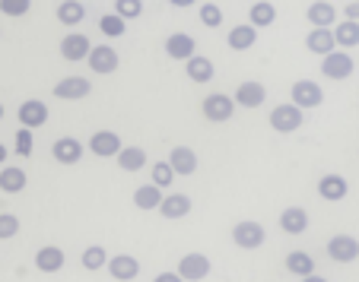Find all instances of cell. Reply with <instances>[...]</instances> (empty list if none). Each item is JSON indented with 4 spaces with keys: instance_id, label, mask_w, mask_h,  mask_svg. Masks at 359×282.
Instances as JSON below:
<instances>
[{
    "instance_id": "cell-4",
    "label": "cell",
    "mask_w": 359,
    "mask_h": 282,
    "mask_svg": "<svg viewBox=\"0 0 359 282\" xmlns=\"http://www.w3.org/2000/svg\"><path fill=\"white\" fill-rule=\"evenodd\" d=\"M210 269H213V263H210V257L207 254H184L182 260H178V269L175 273L182 276L184 282H201V279H207L210 276Z\"/></svg>"
},
{
    "instance_id": "cell-6",
    "label": "cell",
    "mask_w": 359,
    "mask_h": 282,
    "mask_svg": "<svg viewBox=\"0 0 359 282\" xmlns=\"http://www.w3.org/2000/svg\"><path fill=\"white\" fill-rule=\"evenodd\" d=\"M86 64L93 67V73H102L109 76L118 70V64H121V57H118V51L111 45H93V51H89Z\"/></svg>"
},
{
    "instance_id": "cell-38",
    "label": "cell",
    "mask_w": 359,
    "mask_h": 282,
    "mask_svg": "<svg viewBox=\"0 0 359 282\" xmlns=\"http://www.w3.org/2000/svg\"><path fill=\"white\" fill-rule=\"evenodd\" d=\"M20 235V219L13 213H0V241Z\"/></svg>"
},
{
    "instance_id": "cell-22",
    "label": "cell",
    "mask_w": 359,
    "mask_h": 282,
    "mask_svg": "<svg viewBox=\"0 0 359 282\" xmlns=\"http://www.w3.org/2000/svg\"><path fill=\"white\" fill-rule=\"evenodd\" d=\"M305 16H309V22H312L315 29H334L337 10H334V3H327V0H315V3H309Z\"/></svg>"
},
{
    "instance_id": "cell-1",
    "label": "cell",
    "mask_w": 359,
    "mask_h": 282,
    "mask_svg": "<svg viewBox=\"0 0 359 282\" xmlns=\"http://www.w3.org/2000/svg\"><path fill=\"white\" fill-rule=\"evenodd\" d=\"M232 241L242 251H258L261 244L267 241V232H264V225L255 219H238L236 225H232Z\"/></svg>"
},
{
    "instance_id": "cell-20",
    "label": "cell",
    "mask_w": 359,
    "mask_h": 282,
    "mask_svg": "<svg viewBox=\"0 0 359 282\" xmlns=\"http://www.w3.org/2000/svg\"><path fill=\"white\" fill-rule=\"evenodd\" d=\"M184 73H188L191 83H210L213 76H217V67H213L210 57H201V54H194L191 61H184Z\"/></svg>"
},
{
    "instance_id": "cell-24",
    "label": "cell",
    "mask_w": 359,
    "mask_h": 282,
    "mask_svg": "<svg viewBox=\"0 0 359 282\" xmlns=\"http://www.w3.org/2000/svg\"><path fill=\"white\" fill-rule=\"evenodd\" d=\"M26 184H29V175L22 168H13V165L0 168V190H4V194H22Z\"/></svg>"
},
{
    "instance_id": "cell-18",
    "label": "cell",
    "mask_w": 359,
    "mask_h": 282,
    "mask_svg": "<svg viewBox=\"0 0 359 282\" xmlns=\"http://www.w3.org/2000/svg\"><path fill=\"white\" fill-rule=\"evenodd\" d=\"M169 165H172V171H175V175H182V178L194 175V171H197V153L191 146H175L169 153Z\"/></svg>"
},
{
    "instance_id": "cell-45",
    "label": "cell",
    "mask_w": 359,
    "mask_h": 282,
    "mask_svg": "<svg viewBox=\"0 0 359 282\" xmlns=\"http://www.w3.org/2000/svg\"><path fill=\"white\" fill-rule=\"evenodd\" d=\"M0 165H7V146L0 143Z\"/></svg>"
},
{
    "instance_id": "cell-13",
    "label": "cell",
    "mask_w": 359,
    "mask_h": 282,
    "mask_svg": "<svg viewBox=\"0 0 359 282\" xmlns=\"http://www.w3.org/2000/svg\"><path fill=\"white\" fill-rule=\"evenodd\" d=\"M165 54H169L172 61H191L197 54V41L191 38L188 32H172L169 38H165Z\"/></svg>"
},
{
    "instance_id": "cell-30",
    "label": "cell",
    "mask_w": 359,
    "mask_h": 282,
    "mask_svg": "<svg viewBox=\"0 0 359 282\" xmlns=\"http://www.w3.org/2000/svg\"><path fill=\"white\" fill-rule=\"evenodd\" d=\"M286 269H290L292 276H312L315 273V260H312V254L309 251H290L286 254Z\"/></svg>"
},
{
    "instance_id": "cell-2",
    "label": "cell",
    "mask_w": 359,
    "mask_h": 282,
    "mask_svg": "<svg viewBox=\"0 0 359 282\" xmlns=\"http://www.w3.org/2000/svg\"><path fill=\"white\" fill-rule=\"evenodd\" d=\"M302 124H305V111L302 108H296L292 101L277 105L271 111V127L277 130V134H292V130H299Z\"/></svg>"
},
{
    "instance_id": "cell-8",
    "label": "cell",
    "mask_w": 359,
    "mask_h": 282,
    "mask_svg": "<svg viewBox=\"0 0 359 282\" xmlns=\"http://www.w3.org/2000/svg\"><path fill=\"white\" fill-rule=\"evenodd\" d=\"M89 51H93V41L86 38L83 32H70L61 38V57L70 64H80L89 57Z\"/></svg>"
},
{
    "instance_id": "cell-27",
    "label": "cell",
    "mask_w": 359,
    "mask_h": 282,
    "mask_svg": "<svg viewBox=\"0 0 359 282\" xmlns=\"http://www.w3.org/2000/svg\"><path fill=\"white\" fill-rule=\"evenodd\" d=\"M331 32H334V45H340V51H346V48H356V45H359V22L340 20L337 26L331 29Z\"/></svg>"
},
{
    "instance_id": "cell-40",
    "label": "cell",
    "mask_w": 359,
    "mask_h": 282,
    "mask_svg": "<svg viewBox=\"0 0 359 282\" xmlns=\"http://www.w3.org/2000/svg\"><path fill=\"white\" fill-rule=\"evenodd\" d=\"M32 149H35L32 130H29V127H20V130H16V153H20V155H32Z\"/></svg>"
},
{
    "instance_id": "cell-36",
    "label": "cell",
    "mask_w": 359,
    "mask_h": 282,
    "mask_svg": "<svg viewBox=\"0 0 359 282\" xmlns=\"http://www.w3.org/2000/svg\"><path fill=\"white\" fill-rule=\"evenodd\" d=\"M197 16H201V22L207 29H219V26H223V10H219L217 3H201V13H197Z\"/></svg>"
},
{
    "instance_id": "cell-37",
    "label": "cell",
    "mask_w": 359,
    "mask_h": 282,
    "mask_svg": "<svg viewBox=\"0 0 359 282\" xmlns=\"http://www.w3.org/2000/svg\"><path fill=\"white\" fill-rule=\"evenodd\" d=\"M172 181H175V171H172V165H169V162H156V165H153V184L165 190Z\"/></svg>"
},
{
    "instance_id": "cell-25",
    "label": "cell",
    "mask_w": 359,
    "mask_h": 282,
    "mask_svg": "<svg viewBox=\"0 0 359 282\" xmlns=\"http://www.w3.org/2000/svg\"><path fill=\"white\" fill-rule=\"evenodd\" d=\"M277 22V7L273 3H267V0H255L248 10V26L255 29H267Z\"/></svg>"
},
{
    "instance_id": "cell-19",
    "label": "cell",
    "mask_w": 359,
    "mask_h": 282,
    "mask_svg": "<svg viewBox=\"0 0 359 282\" xmlns=\"http://www.w3.org/2000/svg\"><path fill=\"white\" fill-rule=\"evenodd\" d=\"M280 229H283L286 235H302V232H309V213H305L302 206H286L283 213H280Z\"/></svg>"
},
{
    "instance_id": "cell-5",
    "label": "cell",
    "mask_w": 359,
    "mask_h": 282,
    "mask_svg": "<svg viewBox=\"0 0 359 282\" xmlns=\"http://www.w3.org/2000/svg\"><path fill=\"white\" fill-rule=\"evenodd\" d=\"M232 115H236V101H232V95L213 92V95L203 99V118H207V121L223 124V121H229Z\"/></svg>"
},
{
    "instance_id": "cell-15",
    "label": "cell",
    "mask_w": 359,
    "mask_h": 282,
    "mask_svg": "<svg viewBox=\"0 0 359 282\" xmlns=\"http://www.w3.org/2000/svg\"><path fill=\"white\" fill-rule=\"evenodd\" d=\"M267 99V89L261 86L258 80H245L242 86L236 89V95H232V101H236V108H261Z\"/></svg>"
},
{
    "instance_id": "cell-31",
    "label": "cell",
    "mask_w": 359,
    "mask_h": 282,
    "mask_svg": "<svg viewBox=\"0 0 359 282\" xmlns=\"http://www.w3.org/2000/svg\"><path fill=\"white\" fill-rule=\"evenodd\" d=\"M118 159V168H124V171H140L143 165H147V149H140V146H124L121 153L115 155Z\"/></svg>"
},
{
    "instance_id": "cell-16",
    "label": "cell",
    "mask_w": 359,
    "mask_h": 282,
    "mask_svg": "<svg viewBox=\"0 0 359 282\" xmlns=\"http://www.w3.org/2000/svg\"><path fill=\"white\" fill-rule=\"evenodd\" d=\"M64 263H67V257L55 244H45V248L35 251V269L39 273H57V269H64Z\"/></svg>"
},
{
    "instance_id": "cell-7",
    "label": "cell",
    "mask_w": 359,
    "mask_h": 282,
    "mask_svg": "<svg viewBox=\"0 0 359 282\" xmlns=\"http://www.w3.org/2000/svg\"><path fill=\"white\" fill-rule=\"evenodd\" d=\"M353 67H356V64H353V57L346 51H337V48H334L331 54H325V57H321V73H325L327 80H346V76L353 73Z\"/></svg>"
},
{
    "instance_id": "cell-10",
    "label": "cell",
    "mask_w": 359,
    "mask_h": 282,
    "mask_svg": "<svg viewBox=\"0 0 359 282\" xmlns=\"http://www.w3.org/2000/svg\"><path fill=\"white\" fill-rule=\"evenodd\" d=\"M93 92V83L86 76H64L61 83H55V99H64V101H80Z\"/></svg>"
},
{
    "instance_id": "cell-9",
    "label": "cell",
    "mask_w": 359,
    "mask_h": 282,
    "mask_svg": "<svg viewBox=\"0 0 359 282\" xmlns=\"http://www.w3.org/2000/svg\"><path fill=\"white\" fill-rule=\"evenodd\" d=\"M105 269H109V276L118 282H134L137 276H140V260L130 254H115V257H109Z\"/></svg>"
},
{
    "instance_id": "cell-14",
    "label": "cell",
    "mask_w": 359,
    "mask_h": 282,
    "mask_svg": "<svg viewBox=\"0 0 359 282\" xmlns=\"http://www.w3.org/2000/svg\"><path fill=\"white\" fill-rule=\"evenodd\" d=\"M16 118H20V127H29V130H39L41 124L48 121V105L41 99H29L20 105V111H16Z\"/></svg>"
},
{
    "instance_id": "cell-23",
    "label": "cell",
    "mask_w": 359,
    "mask_h": 282,
    "mask_svg": "<svg viewBox=\"0 0 359 282\" xmlns=\"http://www.w3.org/2000/svg\"><path fill=\"white\" fill-rule=\"evenodd\" d=\"M318 194L325 197V200H331V203H340L346 194H350V184H346L344 175H325L318 181Z\"/></svg>"
},
{
    "instance_id": "cell-21",
    "label": "cell",
    "mask_w": 359,
    "mask_h": 282,
    "mask_svg": "<svg viewBox=\"0 0 359 282\" xmlns=\"http://www.w3.org/2000/svg\"><path fill=\"white\" fill-rule=\"evenodd\" d=\"M191 197L188 194H165L163 203H159V213L165 216V219H184V216L191 213Z\"/></svg>"
},
{
    "instance_id": "cell-29",
    "label": "cell",
    "mask_w": 359,
    "mask_h": 282,
    "mask_svg": "<svg viewBox=\"0 0 359 282\" xmlns=\"http://www.w3.org/2000/svg\"><path fill=\"white\" fill-rule=\"evenodd\" d=\"M305 48H309V51L312 54H321V57H325V54H331L334 48V32L331 29H312V32H309V38H305Z\"/></svg>"
},
{
    "instance_id": "cell-41",
    "label": "cell",
    "mask_w": 359,
    "mask_h": 282,
    "mask_svg": "<svg viewBox=\"0 0 359 282\" xmlns=\"http://www.w3.org/2000/svg\"><path fill=\"white\" fill-rule=\"evenodd\" d=\"M344 20L359 22V0H353V3H346V7H344Z\"/></svg>"
},
{
    "instance_id": "cell-26",
    "label": "cell",
    "mask_w": 359,
    "mask_h": 282,
    "mask_svg": "<svg viewBox=\"0 0 359 282\" xmlns=\"http://www.w3.org/2000/svg\"><path fill=\"white\" fill-rule=\"evenodd\" d=\"M255 41H258V29L248 26V22H245V26H232V32L226 35V45H229L232 51H248Z\"/></svg>"
},
{
    "instance_id": "cell-34",
    "label": "cell",
    "mask_w": 359,
    "mask_h": 282,
    "mask_svg": "<svg viewBox=\"0 0 359 282\" xmlns=\"http://www.w3.org/2000/svg\"><path fill=\"white\" fill-rule=\"evenodd\" d=\"M124 29H128V22H124L118 13H105L99 20V32L105 35V38H121Z\"/></svg>"
},
{
    "instance_id": "cell-42",
    "label": "cell",
    "mask_w": 359,
    "mask_h": 282,
    "mask_svg": "<svg viewBox=\"0 0 359 282\" xmlns=\"http://www.w3.org/2000/svg\"><path fill=\"white\" fill-rule=\"evenodd\" d=\"M153 282H184V279H182V276L175 273V269H165V273H159V276H156V279H153Z\"/></svg>"
},
{
    "instance_id": "cell-39",
    "label": "cell",
    "mask_w": 359,
    "mask_h": 282,
    "mask_svg": "<svg viewBox=\"0 0 359 282\" xmlns=\"http://www.w3.org/2000/svg\"><path fill=\"white\" fill-rule=\"evenodd\" d=\"M32 10V0H0V13L4 16H26Z\"/></svg>"
},
{
    "instance_id": "cell-11",
    "label": "cell",
    "mask_w": 359,
    "mask_h": 282,
    "mask_svg": "<svg viewBox=\"0 0 359 282\" xmlns=\"http://www.w3.org/2000/svg\"><path fill=\"white\" fill-rule=\"evenodd\" d=\"M327 257L334 263H353L359 260V241L353 235H334L327 241Z\"/></svg>"
},
{
    "instance_id": "cell-46",
    "label": "cell",
    "mask_w": 359,
    "mask_h": 282,
    "mask_svg": "<svg viewBox=\"0 0 359 282\" xmlns=\"http://www.w3.org/2000/svg\"><path fill=\"white\" fill-rule=\"evenodd\" d=\"M0 118H4V105H0Z\"/></svg>"
},
{
    "instance_id": "cell-35",
    "label": "cell",
    "mask_w": 359,
    "mask_h": 282,
    "mask_svg": "<svg viewBox=\"0 0 359 282\" xmlns=\"http://www.w3.org/2000/svg\"><path fill=\"white\" fill-rule=\"evenodd\" d=\"M115 13L121 16L124 22L143 16V0H115Z\"/></svg>"
},
{
    "instance_id": "cell-43",
    "label": "cell",
    "mask_w": 359,
    "mask_h": 282,
    "mask_svg": "<svg viewBox=\"0 0 359 282\" xmlns=\"http://www.w3.org/2000/svg\"><path fill=\"white\" fill-rule=\"evenodd\" d=\"M172 7H178V10H188V7H194L197 0H169Z\"/></svg>"
},
{
    "instance_id": "cell-12",
    "label": "cell",
    "mask_w": 359,
    "mask_h": 282,
    "mask_svg": "<svg viewBox=\"0 0 359 282\" xmlns=\"http://www.w3.org/2000/svg\"><path fill=\"white\" fill-rule=\"evenodd\" d=\"M89 149H93L99 159H115L124 146H121V136H118L115 130H95V134L89 136Z\"/></svg>"
},
{
    "instance_id": "cell-44",
    "label": "cell",
    "mask_w": 359,
    "mask_h": 282,
    "mask_svg": "<svg viewBox=\"0 0 359 282\" xmlns=\"http://www.w3.org/2000/svg\"><path fill=\"white\" fill-rule=\"evenodd\" d=\"M302 282H327L325 276H318V273H312V276H302Z\"/></svg>"
},
{
    "instance_id": "cell-28",
    "label": "cell",
    "mask_w": 359,
    "mask_h": 282,
    "mask_svg": "<svg viewBox=\"0 0 359 282\" xmlns=\"http://www.w3.org/2000/svg\"><path fill=\"white\" fill-rule=\"evenodd\" d=\"M163 188H156V184L149 181V184H143V188H137L134 190V206L137 209H143V213H147V209H159V203H163Z\"/></svg>"
},
{
    "instance_id": "cell-17",
    "label": "cell",
    "mask_w": 359,
    "mask_h": 282,
    "mask_svg": "<svg viewBox=\"0 0 359 282\" xmlns=\"http://www.w3.org/2000/svg\"><path fill=\"white\" fill-rule=\"evenodd\" d=\"M51 155H55V162H61V165H76V162L83 159V143L74 140V136H61V140H55V146H51Z\"/></svg>"
},
{
    "instance_id": "cell-32",
    "label": "cell",
    "mask_w": 359,
    "mask_h": 282,
    "mask_svg": "<svg viewBox=\"0 0 359 282\" xmlns=\"http://www.w3.org/2000/svg\"><path fill=\"white\" fill-rule=\"evenodd\" d=\"M86 20V7H83L80 0H64V3H57V22H64V26H80V22Z\"/></svg>"
},
{
    "instance_id": "cell-33",
    "label": "cell",
    "mask_w": 359,
    "mask_h": 282,
    "mask_svg": "<svg viewBox=\"0 0 359 282\" xmlns=\"http://www.w3.org/2000/svg\"><path fill=\"white\" fill-rule=\"evenodd\" d=\"M80 263H83V269H105L109 254H105V248H102V244H89V248L80 254Z\"/></svg>"
},
{
    "instance_id": "cell-3",
    "label": "cell",
    "mask_w": 359,
    "mask_h": 282,
    "mask_svg": "<svg viewBox=\"0 0 359 282\" xmlns=\"http://www.w3.org/2000/svg\"><path fill=\"white\" fill-rule=\"evenodd\" d=\"M290 95H292V105L302 108V111H312V108H318L325 101V92H321V86L315 80H296Z\"/></svg>"
}]
</instances>
